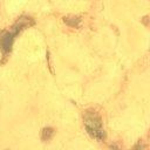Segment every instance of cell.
Listing matches in <instances>:
<instances>
[{
  "label": "cell",
  "instance_id": "obj_2",
  "mask_svg": "<svg viewBox=\"0 0 150 150\" xmlns=\"http://www.w3.org/2000/svg\"><path fill=\"white\" fill-rule=\"evenodd\" d=\"M26 26H27V22L21 19V20H19V21L12 27L11 30H5V32H1V33H0V49H1L4 53L11 52L15 35H16L21 29H23Z\"/></svg>",
  "mask_w": 150,
  "mask_h": 150
},
{
  "label": "cell",
  "instance_id": "obj_5",
  "mask_svg": "<svg viewBox=\"0 0 150 150\" xmlns=\"http://www.w3.org/2000/svg\"><path fill=\"white\" fill-rule=\"evenodd\" d=\"M144 148H145V145H144L143 143L138 142V143H137V144H136V145H135V146H134V148H132L131 150H143Z\"/></svg>",
  "mask_w": 150,
  "mask_h": 150
},
{
  "label": "cell",
  "instance_id": "obj_4",
  "mask_svg": "<svg viewBox=\"0 0 150 150\" xmlns=\"http://www.w3.org/2000/svg\"><path fill=\"white\" fill-rule=\"evenodd\" d=\"M53 136H54V129H53V128L47 127V128H43V129H42V131H41V138H42V141L47 142V141H49Z\"/></svg>",
  "mask_w": 150,
  "mask_h": 150
},
{
  "label": "cell",
  "instance_id": "obj_3",
  "mask_svg": "<svg viewBox=\"0 0 150 150\" xmlns=\"http://www.w3.org/2000/svg\"><path fill=\"white\" fill-rule=\"evenodd\" d=\"M63 21L66 25L70 27H79L81 23V19L79 16H67V18H63Z\"/></svg>",
  "mask_w": 150,
  "mask_h": 150
},
{
  "label": "cell",
  "instance_id": "obj_1",
  "mask_svg": "<svg viewBox=\"0 0 150 150\" xmlns=\"http://www.w3.org/2000/svg\"><path fill=\"white\" fill-rule=\"evenodd\" d=\"M86 130L95 139L102 141L105 138V132L102 128V121L95 112H87L84 116Z\"/></svg>",
  "mask_w": 150,
  "mask_h": 150
}]
</instances>
